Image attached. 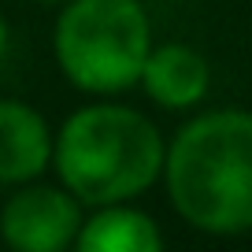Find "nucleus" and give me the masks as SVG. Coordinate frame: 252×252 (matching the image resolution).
I'll list each match as a JSON object with an SVG mask.
<instances>
[{"mask_svg":"<svg viewBox=\"0 0 252 252\" xmlns=\"http://www.w3.org/2000/svg\"><path fill=\"white\" fill-rule=\"evenodd\" d=\"M171 208L200 234L252 230V111H204L167 145Z\"/></svg>","mask_w":252,"mask_h":252,"instance_id":"1","label":"nucleus"},{"mask_svg":"<svg viewBox=\"0 0 252 252\" xmlns=\"http://www.w3.org/2000/svg\"><path fill=\"white\" fill-rule=\"evenodd\" d=\"M167 145L149 115L126 104H86L60 126L52 167L89 208L141 197L163 174Z\"/></svg>","mask_w":252,"mask_h":252,"instance_id":"2","label":"nucleus"},{"mask_svg":"<svg viewBox=\"0 0 252 252\" xmlns=\"http://www.w3.org/2000/svg\"><path fill=\"white\" fill-rule=\"evenodd\" d=\"M63 78L93 96H111L141 82L152 52V26L141 0H67L52 30Z\"/></svg>","mask_w":252,"mask_h":252,"instance_id":"3","label":"nucleus"},{"mask_svg":"<svg viewBox=\"0 0 252 252\" xmlns=\"http://www.w3.org/2000/svg\"><path fill=\"white\" fill-rule=\"evenodd\" d=\"M78 230L82 200L67 186H23L0 208V237L15 252H63Z\"/></svg>","mask_w":252,"mask_h":252,"instance_id":"4","label":"nucleus"},{"mask_svg":"<svg viewBox=\"0 0 252 252\" xmlns=\"http://www.w3.org/2000/svg\"><path fill=\"white\" fill-rule=\"evenodd\" d=\"M52 130L45 115L23 100H0V182L26 186L52 163Z\"/></svg>","mask_w":252,"mask_h":252,"instance_id":"5","label":"nucleus"},{"mask_svg":"<svg viewBox=\"0 0 252 252\" xmlns=\"http://www.w3.org/2000/svg\"><path fill=\"white\" fill-rule=\"evenodd\" d=\"M212 86V71L208 60L189 45L167 41V45H152L149 60L141 67V89L149 93L152 104L163 111H189L208 96Z\"/></svg>","mask_w":252,"mask_h":252,"instance_id":"6","label":"nucleus"},{"mask_svg":"<svg viewBox=\"0 0 252 252\" xmlns=\"http://www.w3.org/2000/svg\"><path fill=\"white\" fill-rule=\"evenodd\" d=\"M74 245L82 252H159L163 234L152 215L137 212L130 208V200H123V204H104L89 219H82Z\"/></svg>","mask_w":252,"mask_h":252,"instance_id":"7","label":"nucleus"},{"mask_svg":"<svg viewBox=\"0 0 252 252\" xmlns=\"http://www.w3.org/2000/svg\"><path fill=\"white\" fill-rule=\"evenodd\" d=\"M8 52V23H4V15H0V56Z\"/></svg>","mask_w":252,"mask_h":252,"instance_id":"8","label":"nucleus"},{"mask_svg":"<svg viewBox=\"0 0 252 252\" xmlns=\"http://www.w3.org/2000/svg\"><path fill=\"white\" fill-rule=\"evenodd\" d=\"M37 4H67V0H37Z\"/></svg>","mask_w":252,"mask_h":252,"instance_id":"9","label":"nucleus"}]
</instances>
